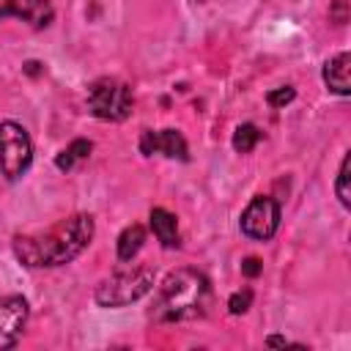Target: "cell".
Returning <instances> with one entry per match:
<instances>
[{
  "label": "cell",
  "instance_id": "obj_9",
  "mask_svg": "<svg viewBox=\"0 0 351 351\" xmlns=\"http://www.w3.org/2000/svg\"><path fill=\"white\" fill-rule=\"evenodd\" d=\"M3 16H16L27 22L30 27H47L55 16V8L49 0H0V19Z\"/></svg>",
  "mask_w": 351,
  "mask_h": 351
},
{
  "label": "cell",
  "instance_id": "obj_7",
  "mask_svg": "<svg viewBox=\"0 0 351 351\" xmlns=\"http://www.w3.org/2000/svg\"><path fill=\"white\" fill-rule=\"evenodd\" d=\"M27 315H30V307H27L25 296H19V293L0 296V351L14 348L19 343Z\"/></svg>",
  "mask_w": 351,
  "mask_h": 351
},
{
  "label": "cell",
  "instance_id": "obj_5",
  "mask_svg": "<svg viewBox=\"0 0 351 351\" xmlns=\"http://www.w3.org/2000/svg\"><path fill=\"white\" fill-rule=\"evenodd\" d=\"M33 162V140L27 129L16 121L0 123V173L5 181H16L27 173Z\"/></svg>",
  "mask_w": 351,
  "mask_h": 351
},
{
  "label": "cell",
  "instance_id": "obj_2",
  "mask_svg": "<svg viewBox=\"0 0 351 351\" xmlns=\"http://www.w3.org/2000/svg\"><path fill=\"white\" fill-rule=\"evenodd\" d=\"M211 304V282L197 269H176L170 271L151 307V318L156 324H184L197 321L208 313Z\"/></svg>",
  "mask_w": 351,
  "mask_h": 351
},
{
  "label": "cell",
  "instance_id": "obj_20",
  "mask_svg": "<svg viewBox=\"0 0 351 351\" xmlns=\"http://www.w3.org/2000/svg\"><path fill=\"white\" fill-rule=\"evenodd\" d=\"M266 346H293L291 340H285V337H280V335H271V337H266Z\"/></svg>",
  "mask_w": 351,
  "mask_h": 351
},
{
  "label": "cell",
  "instance_id": "obj_14",
  "mask_svg": "<svg viewBox=\"0 0 351 351\" xmlns=\"http://www.w3.org/2000/svg\"><path fill=\"white\" fill-rule=\"evenodd\" d=\"M261 140V129L255 123H241L236 132H233V151L236 154H250Z\"/></svg>",
  "mask_w": 351,
  "mask_h": 351
},
{
  "label": "cell",
  "instance_id": "obj_15",
  "mask_svg": "<svg viewBox=\"0 0 351 351\" xmlns=\"http://www.w3.org/2000/svg\"><path fill=\"white\" fill-rule=\"evenodd\" d=\"M348 181H351V154L343 156L337 178H335V195H337L343 208H351V186H348Z\"/></svg>",
  "mask_w": 351,
  "mask_h": 351
},
{
  "label": "cell",
  "instance_id": "obj_18",
  "mask_svg": "<svg viewBox=\"0 0 351 351\" xmlns=\"http://www.w3.org/2000/svg\"><path fill=\"white\" fill-rule=\"evenodd\" d=\"M329 19H332L335 25H346V22H348V5H346V0H335V3H332Z\"/></svg>",
  "mask_w": 351,
  "mask_h": 351
},
{
  "label": "cell",
  "instance_id": "obj_12",
  "mask_svg": "<svg viewBox=\"0 0 351 351\" xmlns=\"http://www.w3.org/2000/svg\"><path fill=\"white\" fill-rule=\"evenodd\" d=\"M143 241H145V228L137 225V222H132V225L123 228L121 236H118V258H121V261H132V258L140 252Z\"/></svg>",
  "mask_w": 351,
  "mask_h": 351
},
{
  "label": "cell",
  "instance_id": "obj_16",
  "mask_svg": "<svg viewBox=\"0 0 351 351\" xmlns=\"http://www.w3.org/2000/svg\"><path fill=\"white\" fill-rule=\"evenodd\" d=\"M293 99H296V90H293L291 85H282V88H274V90L266 93L269 107H285V104H291Z\"/></svg>",
  "mask_w": 351,
  "mask_h": 351
},
{
  "label": "cell",
  "instance_id": "obj_10",
  "mask_svg": "<svg viewBox=\"0 0 351 351\" xmlns=\"http://www.w3.org/2000/svg\"><path fill=\"white\" fill-rule=\"evenodd\" d=\"M348 71H351V52H337L335 58H329L324 63V85L337 93V96H348L351 93V80H348Z\"/></svg>",
  "mask_w": 351,
  "mask_h": 351
},
{
  "label": "cell",
  "instance_id": "obj_1",
  "mask_svg": "<svg viewBox=\"0 0 351 351\" xmlns=\"http://www.w3.org/2000/svg\"><path fill=\"white\" fill-rule=\"evenodd\" d=\"M93 217L74 214L44 233L14 236V255L27 269H55L71 263L93 239Z\"/></svg>",
  "mask_w": 351,
  "mask_h": 351
},
{
  "label": "cell",
  "instance_id": "obj_8",
  "mask_svg": "<svg viewBox=\"0 0 351 351\" xmlns=\"http://www.w3.org/2000/svg\"><path fill=\"white\" fill-rule=\"evenodd\" d=\"M140 151L143 156H154V154H165L167 159H181L186 162L189 159V148H186V140L178 129H145L140 134Z\"/></svg>",
  "mask_w": 351,
  "mask_h": 351
},
{
  "label": "cell",
  "instance_id": "obj_11",
  "mask_svg": "<svg viewBox=\"0 0 351 351\" xmlns=\"http://www.w3.org/2000/svg\"><path fill=\"white\" fill-rule=\"evenodd\" d=\"M151 230H154V236L162 241V247H167V250H173V247H178L181 241H178V222H176V214H170L167 208H151Z\"/></svg>",
  "mask_w": 351,
  "mask_h": 351
},
{
  "label": "cell",
  "instance_id": "obj_19",
  "mask_svg": "<svg viewBox=\"0 0 351 351\" xmlns=\"http://www.w3.org/2000/svg\"><path fill=\"white\" fill-rule=\"evenodd\" d=\"M241 271H244L247 277H258V274L263 271V263H261L258 258H244V263H241Z\"/></svg>",
  "mask_w": 351,
  "mask_h": 351
},
{
  "label": "cell",
  "instance_id": "obj_13",
  "mask_svg": "<svg viewBox=\"0 0 351 351\" xmlns=\"http://www.w3.org/2000/svg\"><path fill=\"white\" fill-rule=\"evenodd\" d=\"M90 151H93V143L80 137V140H74L69 148H63V151L55 156V167H58V170H71L74 162H77V159H88Z\"/></svg>",
  "mask_w": 351,
  "mask_h": 351
},
{
  "label": "cell",
  "instance_id": "obj_3",
  "mask_svg": "<svg viewBox=\"0 0 351 351\" xmlns=\"http://www.w3.org/2000/svg\"><path fill=\"white\" fill-rule=\"evenodd\" d=\"M154 282H156V271L151 266L123 269V271L104 277L96 285L93 299L99 307H126L132 302H140L145 293H151Z\"/></svg>",
  "mask_w": 351,
  "mask_h": 351
},
{
  "label": "cell",
  "instance_id": "obj_4",
  "mask_svg": "<svg viewBox=\"0 0 351 351\" xmlns=\"http://www.w3.org/2000/svg\"><path fill=\"white\" fill-rule=\"evenodd\" d=\"M132 107H134L132 88L121 80L104 77V80H96L88 90V110L99 121H112V123L126 121L132 115Z\"/></svg>",
  "mask_w": 351,
  "mask_h": 351
},
{
  "label": "cell",
  "instance_id": "obj_6",
  "mask_svg": "<svg viewBox=\"0 0 351 351\" xmlns=\"http://www.w3.org/2000/svg\"><path fill=\"white\" fill-rule=\"evenodd\" d=\"M241 233L255 241H269L280 228V203L269 195H255L241 211Z\"/></svg>",
  "mask_w": 351,
  "mask_h": 351
},
{
  "label": "cell",
  "instance_id": "obj_17",
  "mask_svg": "<svg viewBox=\"0 0 351 351\" xmlns=\"http://www.w3.org/2000/svg\"><path fill=\"white\" fill-rule=\"evenodd\" d=\"M250 304H252V291H250V288H244V291H236V293L228 299V310H230L233 315H241V313H247V310H250Z\"/></svg>",
  "mask_w": 351,
  "mask_h": 351
}]
</instances>
